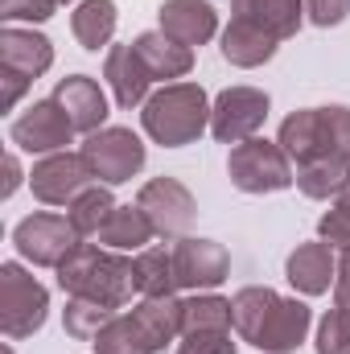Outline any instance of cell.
Here are the masks:
<instances>
[{
	"mask_svg": "<svg viewBox=\"0 0 350 354\" xmlns=\"http://www.w3.org/2000/svg\"><path fill=\"white\" fill-rule=\"evenodd\" d=\"M136 272V292L140 297H177V272H174V248H145L132 256Z\"/></svg>",
	"mask_w": 350,
	"mask_h": 354,
	"instance_id": "484cf974",
	"label": "cell"
},
{
	"mask_svg": "<svg viewBox=\"0 0 350 354\" xmlns=\"http://www.w3.org/2000/svg\"><path fill=\"white\" fill-rule=\"evenodd\" d=\"M21 181H29V174L21 169V157H17V153H8V157H4V185H0V194H4V198H12V194L21 189Z\"/></svg>",
	"mask_w": 350,
	"mask_h": 354,
	"instance_id": "f35d334b",
	"label": "cell"
},
{
	"mask_svg": "<svg viewBox=\"0 0 350 354\" xmlns=\"http://www.w3.org/2000/svg\"><path fill=\"white\" fill-rule=\"evenodd\" d=\"M157 29L181 46H206L219 33V8L210 0H165L157 8Z\"/></svg>",
	"mask_w": 350,
	"mask_h": 354,
	"instance_id": "e0dca14e",
	"label": "cell"
},
{
	"mask_svg": "<svg viewBox=\"0 0 350 354\" xmlns=\"http://www.w3.org/2000/svg\"><path fill=\"white\" fill-rule=\"evenodd\" d=\"M107 252H145L153 239H157V231H153V223H149V214L140 210V206H116V214L107 218V227L95 235Z\"/></svg>",
	"mask_w": 350,
	"mask_h": 354,
	"instance_id": "603a6c76",
	"label": "cell"
},
{
	"mask_svg": "<svg viewBox=\"0 0 350 354\" xmlns=\"http://www.w3.org/2000/svg\"><path fill=\"white\" fill-rule=\"evenodd\" d=\"M132 317L140 322V330L149 334V342L157 351H165L169 342L181 338V301L177 297H140L132 305Z\"/></svg>",
	"mask_w": 350,
	"mask_h": 354,
	"instance_id": "d4e9b609",
	"label": "cell"
},
{
	"mask_svg": "<svg viewBox=\"0 0 350 354\" xmlns=\"http://www.w3.org/2000/svg\"><path fill=\"white\" fill-rule=\"evenodd\" d=\"M174 272H177L181 288H190V292H214L231 276V252L219 239L185 235V239H174Z\"/></svg>",
	"mask_w": 350,
	"mask_h": 354,
	"instance_id": "8fae6325",
	"label": "cell"
},
{
	"mask_svg": "<svg viewBox=\"0 0 350 354\" xmlns=\"http://www.w3.org/2000/svg\"><path fill=\"white\" fill-rule=\"evenodd\" d=\"M50 99H58V107L71 115V124H75V132H99V128H107V111H111V103H107V91L99 87L91 75H71V79H58V87Z\"/></svg>",
	"mask_w": 350,
	"mask_h": 354,
	"instance_id": "9a60e30c",
	"label": "cell"
},
{
	"mask_svg": "<svg viewBox=\"0 0 350 354\" xmlns=\"http://www.w3.org/2000/svg\"><path fill=\"white\" fill-rule=\"evenodd\" d=\"M58 272V288L66 297H91L107 309H124L136 292V272H132V260L124 252H107L103 243H79L62 264L54 268Z\"/></svg>",
	"mask_w": 350,
	"mask_h": 354,
	"instance_id": "6da1fadb",
	"label": "cell"
},
{
	"mask_svg": "<svg viewBox=\"0 0 350 354\" xmlns=\"http://www.w3.org/2000/svg\"><path fill=\"white\" fill-rule=\"evenodd\" d=\"M79 243H83V235L75 231V223H71L66 214L37 210V214H25V218L12 227V248H17V256L33 268H58Z\"/></svg>",
	"mask_w": 350,
	"mask_h": 354,
	"instance_id": "8992f818",
	"label": "cell"
},
{
	"mask_svg": "<svg viewBox=\"0 0 350 354\" xmlns=\"http://www.w3.org/2000/svg\"><path fill=\"white\" fill-rule=\"evenodd\" d=\"M235 346L239 342H231V330H219V334H181L174 354H235Z\"/></svg>",
	"mask_w": 350,
	"mask_h": 354,
	"instance_id": "d590c367",
	"label": "cell"
},
{
	"mask_svg": "<svg viewBox=\"0 0 350 354\" xmlns=\"http://www.w3.org/2000/svg\"><path fill=\"white\" fill-rule=\"evenodd\" d=\"M284 276H288V284H293L301 297H322V292H330L334 280H338V252H334L330 243H322V239L297 243V248L288 252V260H284Z\"/></svg>",
	"mask_w": 350,
	"mask_h": 354,
	"instance_id": "5bb4252c",
	"label": "cell"
},
{
	"mask_svg": "<svg viewBox=\"0 0 350 354\" xmlns=\"http://www.w3.org/2000/svg\"><path fill=\"white\" fill-rule=\"evenodd\" d=\"M268 111H272L268 91L248 87V83L223 87L214 95V103H210V136L219 145H243V140L260 136Z\"/></svg>",
	"mask_w": 350,
	"mask_h": 354,
	"instance_id": "52a82bcc",
	"label": "cell"
},
{
	"mask_svg": "<svg viewBox=\"0 0 350 354\" xmlns=\"http://www.w3.org/2000/svg\"><path fill=\"white\" fill-rule=\"evenodd\" d=\"M317 354H350V313L330 309L317 322V338H313Z\"/></svg>",
	"mask_w": 350,
	"mask_h": 354,
	"instance_id": "d6a6232c",
	"label": "cell"
},
{
	"mask_svg": "<svg viewBox=\"0 0 350 354\" xmlns=\"http://www.w3.org/2000/svg\"><path fill=\"white\" fill-rule=\"evenodd\" d=\"M87 185H95V174L83 161V153H50V157H37L33 169H29V189L37 202L46 206H71Z\"/></svg>",
	"mask_w": 350,
	"mask_h": 354,
	"instance_id": "30bf717a",
	"label": "cell"
},
{
	"mask_svg": "<svg viewBox=\"0 0 350 354\" xmlns=\"http://www.w3.org/2000/svg\"><path fill=\"white\" fill-rule=\"evenodd\" d=\"M0 107H4V111H12V107H17V103H21V99H25V91L33 87V79H25V75H17V71H4V66H0Z\"/></svg>",
	"mask_w": 350,
	"mask_h": 354,
	"instance_id": "74e56055",
	"label": "cell"
},
{
	"mask_svg": "<svg viewBox=\"0 0 350 354\" xmlns=\"http://www.w3.org/2000/svg\"><path fill=\"white\" fill-rule=\"evenodd\" d=\"M111 317H116V309H107V305H99V301H91V297H71L66 309H62V330H66L75 342H95L99 330H103Z\"/></svg>",
	"mask_w": 350,
	"mask_h": 354,
	"instance_id": "4dcf8cb0",
	"label": "cell"
},
{
	"mask_svg": "<svg viewBox=\"0 0 350 354\" xmlns=\"http://www.w3.org/2000/svg\"><path fill=\"white\" fill-rule=\"evenodd\" d=\"M79 153H83V161L91 165V174H95L99 185H124V181H132L140 174L145 161H149L145 140L132 128H120V124H107V128L91 132Z\"/></svg>",
	"mask_w": 350,
	"mask_h": 354,
	"instance_id": "5b68a950",
	"label": "cell"
},
{
	"mask_svg": "<svg viewBox=\"0 0 350 354\" xmlns=\"http://www.w3.org/2000/svg\"><path fill=\"white\" fill-rule=\"evenodd\" d=\"M219 330H235V322H231V297L190 292L181 301V334H219Z\"/></svg>",
	"mask_w": 350,
	"mask_h": 354,
	"instance_id": "4316f807",
	"label": "cell"
},
{
	"mask_svg": "<svg viewBox=\"0 0 350 354\" xmlns=\"http://www.w3.org/2000/svg\"><path fill=\"white\" fill-rule=\"evenodd\" d=\"M116 21H120L116 0H79L75 12H71V33H75V41H79L83 50L99 54V50L111 46Z\"/></svg>",
	"mask_w": 350,
	"mask_h": 354,
	"instance_id": "cb8c5ba5",
	"label": "cell"
},
{
	"mask_svg": "<svg viewBox=\"0 0 350 354\" xmlns=\"http://www.w3.org/2000/svg\"><path fill=\"white\" fill-rule=\"evenodd\" d=\"M0 66L25 79H42L54 66V41L33 25H4L0 29Z\"/></svg>",
	"mask_w": 350,
	"mask_h": 354,
	"instance_id": "2e32d148",
	"label": "cell"
},
{
	"mask_svg": "<svg viewBox=\"0 0 350 354\" xmlns=\"http://www.w3.org/2000/svg\"><path fill=\"white\" fill-rule=\"evenodd\" d=\"M136 206L149 214V223H153V231L161 239H185L190 227H194V218H198V202H194L190 185L177 181V177H165V174L140 185Z\"/></svg>",
	"mask_w": 350,
	"mask_h": 354,
	"instance_id": "9c48e42d",
	"label": "cell"
},
{
	"mask_svg": "<svg viewBox=\"0 0 350 354\" xmlns=\"http://www.w3.org/2000/svg\"><path fill=\"white\" fill-rule=\"evenodd\" d=\"M334 309L350 313V288H338V284H334Z\"/></svg>",
	"mask_w": 350,
	"mask_h": 354,
	"instance_id": "60d3db41",
	"label": "cell"
},
{
	"mask_svg": "<svg viewBox=\"0 0 350 354\" xmlns=\"http://www.w3.org/2000/svg\"><path fill=\"white\" fill-rule=\"evenodd\" d=\"M58 12V0H0L4 25H42Z\"/></svg>",
	"mask_w": 350,
	"mask_h": 354,
	"instance_id": "e575fe53",
	"label": "cell"
},
{
	"mask_svg": "<svg viewBox=\"0 0 350 354\" xmlns=\"http://www.w3.org/2000/svg\"><path fill=\"white\" fill-rule=\"evenodd\" d=\"M297 189L313 202H334L350 189V161L347 157H334V153H322L305 165H297Z\"/></svg>",
	"mask_w": 350,
	"mask_h": 354,
	"instance_id": "7402d4cb",
	"label": "cell"
},
{
	"mask_svg": "<svg viewBox=\"0 0 350 354\" xmlns=\"http://www.w3.org/2000/svg\"><path fill=\"white\" fill-rule=\"evenodd\" d=\"M227 177L239 194H280V189L297 185V165L276 140L252 136L243 145H231Z\"/></svg>",
	"mask_w": 350,
	"mask_h": 354,
	"instance_id": "277c9868",
	"label": "cell"
},
{
	"mask_svg": "<svg viewBox=\"0 0 350 354\" xmlns=\"http://www.w3.org/2000/svg\"><path fill=\"white\" fill-rule=\"evenodd\" d=\"M103 83L111 91V99H116V107H124V111H132V107H145V99L153 95V75H149V66L140 62V54H136V46L128 41V46H107V54H103Z\"/></svg>",
	"mask_w": 350,
	"mask_h": 354,
	"instance_id": "4fadbf2b",
	"label": "cell"
},
{
	"mask_svg": "<svg viewBox=\"0 0 350 354\" xmlns=\"http://www.w3.org/2000/svg\"><path fill=\"white\" fill-rule=\"evenodd\" d=\"M75 124L71 115L58 107V99H37L33 107H25L12 124H8V140L17 153L29 157H50V153H66V145H75Z\"/></svg>",
	"mask_w": 350,
	"mask_h": 354,
	"instance_id": "ba28073f",
	"label": "cell"
},
{
	"mask_svg": "<svg viewBox=\"0 0 350 354\" xmlns=\"http://www.w3.org/2000/svg\"><path fill=\"white\" fill-rule=\"evenodd\" d=\"M116 198H111V185H87L71 206H66V218L75 223V231L83 235V239H91V235H99L103 227H107V218L116 214Z\"/></svg>",
	"mask_w": 350,
	"mask_h": 354,
	"instance_id": "f1b7e54d",
	"label": "cell"
},
{
	"mask_svg": "<svg viewBox=\"0 0 350 354\" xmlns=\"http://www.w3.org/2000/svg\"><path fill=\"white\" fill-rule=\"evenodd\" d=\"M58 4H79V0H58Z\"/></svg>",
	"mask_w": 350,
	"mask_h": 354,
	"instance_id": "b9f144b4",
	"label": "cell"
},
{
	"mask_svg": "<svg viewBox=\"0 0 350 354\" xmlns=\"http://www.w3.org/2000/svg\"><path fill=\"white\" fill-rule=\"evenodd\" d=\"M210 103L214 99L198 87V83H190V79L165 83V87H157L145 99L140 128L161 149H185L202 132H210Z\"/></svg>",
	"mask_w": 350,
	"mask_h": 354,
	"instance_id": "7a4b0ae2",
	"label": "cell"
},
{
	"mask_svg": "<svg viewBox=\"0 0 350 354\" xmlns=\"http://www.w3.org/2000/svg\"><path fill=\"white\" fill-rule=\"evenodd\" d=\"M219 50H223V58H227L231 66H239V71H256V66H264V62L276 58L280 37H272L268 29L252 25V21H243V17H231V25H227L223 37H219Z\"/></svg>",
	"mask_w": 350,
	"mask_h": 354,
	"instance_id": "d6986e66",
	"label": "cell"
},
{
	"mask_svg": "<svg viewBox=\"0 0 350 354\" xmlns=\"http://www.w3.org/2000/svg\"><path fill=\"white\" fill-rule=\"evenodd\" d=\"M317 239L330 243L338 256L350 252V189L342 194V198H334V206L317 218Z\"/></svg>",
	"mask_w": 350,
	"mask_h": 354,
	"instance_id": "1f68e13d",
	"label": "cell"
},
{
	"mask_svg": "<svg viewBox=\"0 0 350 354\" xmlns=\"http://www.w3.org/2000/svg\"><path fill=\"white\" fill-rule=\"evenodd\" d=\"M276 145L293 157V165H305L313 157L326 153V128H322V107H297L293 115H284Z\"/></svg>",
	"mask_w": 350,
	"mask_h": 354,
	"instance_id": "44dd1931",
	"label": "cell"
},
{
	"mask_svg": "<svg viewBox=\"0 0 350 354\" xmlns=\"http://www.w3.org/2000/svg\"><path fill=\"white\" fill-rule=\"evenodd\" d=\"M309 326H313V309L301 301V297H280L268 313V322L260 326V334L252 338V346L264 354H293L305 346L309 338Z\"/></svg>",
	"mask_w": 350,
	"mask_h": 354,
	"instance_id": "7c38bea8",
	"label": "cell"
},
{
	"mask_svg": "<svg viewBox=\"0 0 350 354\" xmlns=\"http://www.w3.org/2000/svg\"><path fill=\"white\" fill-rule=\"evenodd\" d=\"M280 301V292L276 288H268V284H248V288H239L235 297H231V322H235V334L252 346V338L260 334V326L268 322V313H272V305Z\"/></svg>",
	"mask_w": 350,
	"mask_h": 354,
	"instance_id": "83f0119b",
	"label": "cell"
},
{
	"mask_svg": "<svg viewBox=\"0 0 350 354\" xmlns=\"http://www.w3.org/2000/svg\"><path fill=\"white\" fill-rule=\"evenodd\" d=\"M231 17H243V21L260 25L280 41L297 37L301 25L309 21L305 17V0H231Z\"/></svg>",
	"mask_w": 350,
	"mask_h": 354,
	"instance_id": "ffe728a7",
	"label": "cell"
},
{
	"mask_svg": "<svg viewBox=\"0 0 350 354\" xmlns=\"http://www.w3.org/2000/svg\"><path fill=\"white\" fill-rule=\"evenodd\" d=\"M91 346H95V354H157V346L149 342V334L140 330V322L132 313H116Z\"/></svg>",
	"mask_w": 350,
	"mask_h": 354,
	"instance_id": "f546056e",
	"label": "cell"
},
{
	"mask_svg": "<svg viewBox=\"0 0 350 354\" xmlns=\"http://www.w3.org/2000/svg\"><path fill=\"white\" fill-rule=\"evenodd\" d=\"M132 46H136L140 62L149 66L153 83H161V87H165V83H181V79L194 71V50L181 46V41H174V37L161 33V29H145V33H136Z\"/></svg>",
	"mask_w": 350,
	"mask_h": 354,
	"instance_id": "ac0fdd59",
	"label": "cell"
},
{
	"mask_svg": "<svg viewBox=\"0 0 350 354\" xmlns=\"http://www.w3.org/2000/svg\"><path fill=\"white\" fill-rule=\"evenodd\" d=\"M4 354H12V346H8V342H4Z\"/></svg>",
	"mask_w": 350,
	"mask_h": 354,
	"instance_id": "7bdbcfd3",
	"label": "cell"
},
{
	"mask_svg": "<svg viewBox=\"0 0 350 354\" xmlns=\"http://www.w3.org/2000/svg\"><path fill=\"white\" fill-rule=\"evenodd\" d=\"M350 12V0H305V17L317 25V29H334L342 25Z\"/></svg>",
	"mask_w": 350,
	"mask_h": 354,
	"instance_id": "8d00e7d4",
	"label": "cell"
},
{
	"mask_svg": "<svg viewBox=\"0 0 350 354\" xmlns=\"http://www.w3.org/2000/svg\"><path fill=\"white\" fill-rule=\"evenodd\" d=\"M322 128H326V153L350 161V107L342 103L322 107Z\"/></svg>",
	"mask_w": 350,
	"mask_h": 354,
	"instance_id": "836d02e7",
	"label": "cell"
},
{
	"mask_svg": "<svg viewBox=\"0 0 350 354\" xmlns=\"http://www.w3.org/2000/svg\"><path fill=\"white\" fill-rule=\"evenodd\" d=\"M334 284H338V288H350V252L338 260V280H334Z\"/></svg>",
	"mask_w": 350,
	"mask_h": 354,
	"instance_id": "ab89813d",
	"label": "cell"
},
{
	"mask_svg": "<svg viewBox=\"0 0 350 354\" xmlns=\"http://www.w3.org/2000/svg\"><path fill=\"white\" fill-rule=\"evenodd\" d=\"M50 317V288L25 264H0V330L8 342L33 338Z\"/></svg>",
	"mask_w": 350,
	"mask_h": 354,
	"instance_id": "3957f363",
	"label": "cell"
}]
</instances>
